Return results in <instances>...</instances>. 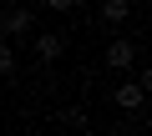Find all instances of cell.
I'll use <instances>...</instances> for the list:
<instances>
[{
    "label": "cell",
    "instance_id": "1",
    "mask_svg": "<svg viewBox=\"0 0 152 136\" xmlns=\"http://www.w3.org/2000/svg\"><path fill=\"white\" fill-rule=\"evenodd\" d=\"M36 30V15L26 10V5H10V10H0V40H15V35H31Z\"/></svg>",
    "mask_w": 152,
    "mask_h": 136
},
{
    "label": "cell",
    "instance_id": "2",
    "mask_svg": "<svg viewBox=\"0 0 152 136\" xmlns=\"http://www.w3.org/2000/svg\"><path fill=\"white\" fill-rule=\"evenodd\" d=\"M107 65H112V71H127V65H137V40L117 35V40L107 45Z\"/></svg>",
    "mask_w": 152,
    "mask_h": 136
},
{
    "label": "cell",
    "instance_id": "3",
    "mask_svg": "<svg viewBox=\"0 0 152 136\" xmlns=\"http://www.w3.org/2000/svg\"><path fill=\"white\" fill-rule=\"evenodd\" d=\"M112 106H117V111H142V106H147V91H142L137 81H122V86L112 91Z\"/></svg>",
    "mask_w": 152,
    "mask_h": 136
},
{
    "label": "cell",
    "instance_id": "4",
    "mask_svg": "<svg viewBox=\"0 0 152 136\" xmlns=\"http://www.w3.org/2000/svg\"><path fill=\"white\" fill-rule=\"evenodd\" d=\"M132 10H137L132 0H102V20H107V25H117V30L132 20Z\"/></svg>",
    "mask_w": 152,
    "mask_h": 136
},
{
    "label": "cell",
    "instance_id": "5",
    "mask_svg": "<svg viewBox=\"0 0 152 136\" xmlns=\"http://www.w3.org/2000/svg\"><path fill=\"white\" fill-rule=\"evenodd\" d=\"M61 50H66V40H61V35H51V30H46V35H36V55H41V60H61Z\"/></svg>",
    "mask_w": 152,
    "mask_h": 136
},
{
    "label": "cell",
    "instance_id": "6",
    "mask_svg": "<svg viewBox=\"0 0 152 136\" xmlns=\"http://www.w3.org/2000/svg\"><path fill=\"white\" fill-rule=\"evenodd\" d=\"M10 71H15V50L0 40V76H10Z\"/></svg>",
    "mask_w": 152,
    "mask_h": 136
},
{
    "label": "cell",
    "instance_id": "7",
    "mask_svg": "<svg viewBox=\"0 0 152 136\" xmlns=\"http://www.w3.org/2000/svg\"><path fill=\"white\" fill-rule=\"evenodd\" d=\"M66 121H71V126H81V131H86V106H71V111H66Z\"/></svg>",
    "mask_w": 152,
    "mask_h": 136
},
{
    "label": "cell",
    "instance_id": "8",
    "mask_svg": "<svg viewBox=\"0 0 152 136\" xmlns=\"http://www.w3.org/2000/svg\"><path fill=\"white\" fill-rule=\"evenodd\" d=\"M76 0H46V10H71Z\"/></svg>",
    "mask_w": 152,
    "mask_h": 136
},
{
    "label": "cell",
    "instance_id": "9",
    "mask_svg": "<svg viewBox=\"0 0 152 136\" xmlns=\"http://www.w3.org/2000/svg\"><path fill=\"white\" fill-rule=\"evenodd\" d=\"M102 136H112V131H102Z\"/></svg>",
    "mask_w": 152,
    "mask_h": 136
}]
</instances>
